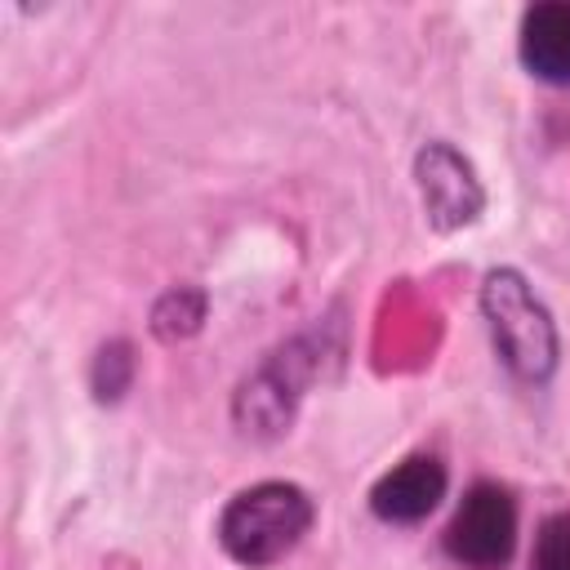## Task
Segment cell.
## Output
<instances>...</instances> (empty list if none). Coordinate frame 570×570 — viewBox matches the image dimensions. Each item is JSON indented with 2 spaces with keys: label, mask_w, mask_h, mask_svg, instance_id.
<instances>
[{
  "label": "cell",
  "mask_w": 570,
  "mask_h": 570,
  "mask_svg": "<svg viewBox=\"0 0 570 570\" xmlns=\"http://www.w3.org/2000/svg\"><path fill=\"white\" fill-rule=\"evenodd\" d=\"M316 503L303 485L294 481H258L236 490L223 512H218V548L245 566V570H267L285 561L312 530Z\"/></svg>",
  "instance_id": "cell-1"
},
{
  "label": "cell",
  "mask_w": 570,
  "mask_h": 570,
  "mask_svg": "<svg viewBox=\"0 0 570 570\" xmlns=\"http://www.w3.org/2000/svg\"><path fill=\"white\" fill-rule=\"evenodd\" d=\"M481 316L490 325L499 361L521 383H548L561 361V334L548 303L517 267H490L481 276Z\"/></svg>",
  "instance_id": "cell-2"
},
{
  "label": "cell",
  "mask_w": 570,
  "mask_h": 570,
  "mask_svg": "<svg viewBox=\"0 0 570 570\" xmlns=\"http://www.w3.org/2000/svg\"><path fill=\"white\" fill-rule=\"evenodd\" d=\"M441 543H445V557L463 570H503L517 552V499H512V490L499 481H476L459 499Z\"/></svg>",
  "instance_id": "cell-3"
},
{
  "label": "cell",
  "mask_w": 570,
  "mask_h": 570,
  "mask_svg": "<svg viewBox=\"0 0 570 570\" xmlns=\"http://www.w3.org/2000/svg\"><path fill=\"white\" fill-rule=\"evenodd\" d=\"M312 374H316V356H312V347L303 338L281 347V352H272L236 392L232 414H236L240 432L245 436H281L289 428Z\"/></svg>",
  "instance_id": "cell-4"
},
{
  "label": "cell",
  "mask_w": 570,
  "mask_h": 570,
  "mask_svg": "<svg viewBox=\"0 0 570 570\" xmlns=\"http://www.w3.org/2000/svg\"><path fill=\"white\" fill-rule=\"evenodd\" d=\"M414 187L432 232L472 227L485 209V187L476 178V165L445 138H432L414 151Z\"/></svg>",
  "instance_id": "cell-5"
},
{
  "label": "cell",
  "mask_w": 570,
  "mask_h": 570,
  "mask_svg": "<svg viewBox=\"0 0 570 570\" xmlns=\"http://www.w3.org/2000/svg\"><path fill=\"white\" fill-rule=\"evenodd\" d=\"M445 485L450 472L436 454H410L370 485V512L392 525H414L445 499Z\"/></svg>",
  "instance_id": "cell-6"
},
{
  "label": "cell",
  "mask_w": 570,
  "mask_h": 570,
  "mask_svg": "<svg viewBox=\"0 0 570 570\" xmlns=\"http://www.w3.org/2000/svg\"><path fill=\"white\" fill-rule=\"evenodd\" d=\"M521 67L557 89H570V0H539L521 13Z\"/></svg>",
  "instance_id": "cell-7"
},
{
  "label": "cell",
  "mask_w": 570,
  "mask_h": 570,
  "mask_svg": "<svg viewBox=\"0 0 570 570\" xmlns=\"http://www.w3.org/2000/svg\"><path fill=\"white\" fill-rule=\"evenodd\" d=\"M205 312H209V294L200 285H174L156 298L151 307V334L160 343H178V338H191L200 325H205Z\"/></svg>",
  "instance_id": "cell-8"
},
{
  "label": "cell",
  "mask_w": 570,
  "mask_h": 570,
  "mask_svg": "<svg viewBox=\"0 0 570 570\" xmlns=\"http://www.w3.org/2000/svg\"><path fill=\"white\" fill-rule=\"evenodd\" d=\"M134 370H138V361H134V347L125 343V338H111V343H102L98 352H94V365H89V387H94V396L98 401H120L125 392H129V383H134Z\"/></svg>",
  "instance_id": "cell-9"
},
{
  "label": "cell",
  "mask_w": 570,
  "mask_h": 570,
  "mask_svg": "<svg viewBox=\"0 0 570 570\" xmlns=\"http://www.w3.org/2000/svg\"><path fill=\"white\" fill-rule=\"evenodd\" d=\"M530 570H570V512H552L539 525Z\"/></svg>",
  "instance_id": "cell-10"
}]
</instances>
